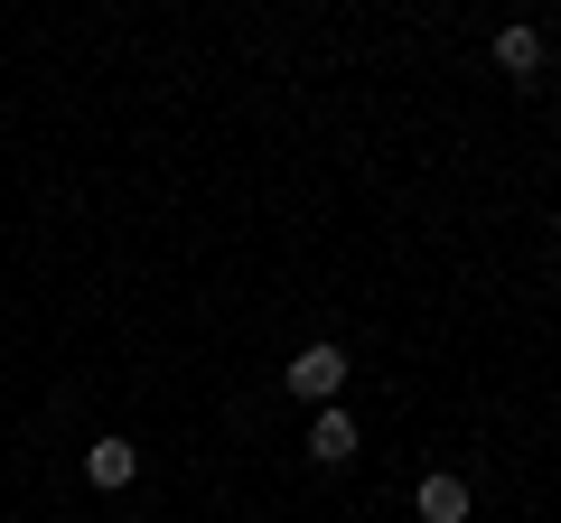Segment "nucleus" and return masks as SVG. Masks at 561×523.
Returning <instances> with one entry per match:
<instances>
[{"label": "nucleus", "mask_w": 561, "mask_h": 523, "mask_svg": "<svg viewBox=\"0 0 561 523\" xmlns=\"http://www.w3.org/2000/svg\"><path fill=\"white\" fill-rule=\"evenodd\" d=\"M280 383H290V393H300V403H337V393H346V346H300V356H290V364H280Z\"/></svg>", "instance_id": "1"}, {"label": "nucleus", "mask_w": 561, "mask_h": 523, "mask_svg": "<svg viewBox=\"0 0 561 523\" xmlns=\"http://www.w3.org/2000/svg\"><path fill=\"white\" fill-rule=\"evenodd\" d=\"M412 504H421V523H468V477H449V467H431Z\"/></svg>", "instance_id": "2"}, {"label": "nucleus", "mask_w": 561, "mask_h": 523, "mask_svg": "<svg viewBox=\"0 0 561 523\" xmlns=\"http://www.w3.org/2000/svg\"><path fill=\"white\" fill-rule=\"evenodd\" d=\"M309 458H319V467H346V458H356V421H346L337 403L309 421Z\"/></svg>", "instance_id": "3"}, {"label": "nucleus", "mask_w": 561, "mask_h": 523, "mask_svg": "<svg viewBox=\"0 0 561 523\" xmlns=\"http://www.w3.org/2000/svg\"><path fill=\"white\" fill-rule=\"evenodd\" d=\"M84 477L113 496V486H131V477H140V449H131V440H94V449H84Z\"/></svg>", "instance_id": "4"}, {"label": "nucleus", "mask_w": 561, "mask_h": 523, "mask_svg": "<svg viewBox=\"0 0 561 523\" xmlns=\"http://www.w3.org/2000/svg\"><path fill=\"white\" fill-rule=\"evenodd\" d=\"M496 66H505V75H534V66H542V28H496Z\"/></svg>", "instance_id": "5"}]
</instances>
